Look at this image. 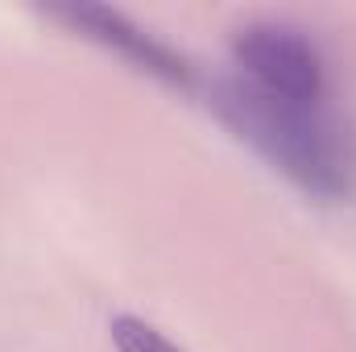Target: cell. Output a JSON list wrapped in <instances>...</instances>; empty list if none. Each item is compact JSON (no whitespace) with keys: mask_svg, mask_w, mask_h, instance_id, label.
Segmentation results:
<instances>
[{"mask_svg":"<svg viewBox=\"0 0 356 352\" xmlns=\"http://www.w3.org/2000/svg\"><path fill=\"white\" fill-rule=\"evenodd\" d=\"M216 116L269 170L315 199H344L356 186V133L332 104H290L224 75L211 83Z\"/></svg>","mask_w":356,"mask_h":352,"instance_id":"1","label":"cell"},{"mask_svg":"<svg viewBox=\"0 0 356 352\" xmlns=\"http://www.w3.org/2000/svg\"><path fill=\"white\" fill-rule=\"evenodd\" d=\"M232 79L245 88L290 99V104H332V75L323 46L294 21L253 17L228 38Z\"/></svg>","mask_w":356,"mask_h":352,"instance_id":"2","label":"cell"},{"mask_svg":"<svg viewBox=\"0 0 356 352\" xmlns=\"http://www.w3.org/2000/svg\"><path fill=\"white\" fill-rule=\"evenodd\" d=\"M50 17L67 21L75 33H83L88 42L112 50L116 58H124L129 67L170 83V88H186L191 83V67L186 58L175 54L162 38H154L149 29H141L133 17H124L120 8L108 4H67V8H50Z\"/></svg>","mask_w":356,"mask_h":352,"instance_id":"3","label":"cell"},{"mask_svg":"<svg viewBox=\"0 0 356 352\" xmlns=\"http://www.w3.org/2000/svg\"><path fill=\"white\" fill-rule=\"evenodd\" d=\"M108 340H112V352H186L158 323H149L141 315H129V311L108 323Z\"/></svg>","mask_w":356,"mask_h":352,"instance_id":"4","label":"cell"}]
</instances>
